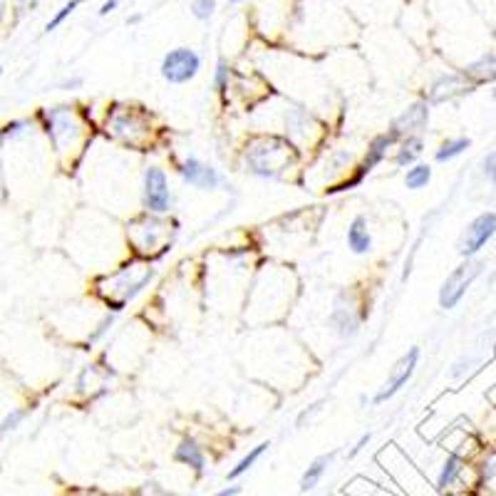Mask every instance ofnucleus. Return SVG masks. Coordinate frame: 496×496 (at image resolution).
<instances>
[{
  "label": "nucleus",
  "instance_id": "2",
  "mask_svg": "<svg viewBox=\"0 0 496 496\" xmlns=\"http://www.w3.org/2000/svg\"><path fill=\"white\" fill-rule=\"evenodd\" d=\"M35 117L43 122V132L52 144L55 154L72 156L80 154V147L87 142V124L80 117L72 104H55V107H43Z\"/></svg>",
  "mask_w": 496,
  "mask_h": 496
},
{
  "label": "nucleus",
  "instance_id": "25",
  "mask_svg": "<svg viewBox=\"0 0 496 496\" xmlns=\"http://www.w3.org/2000/svg\"><path fill=\"white\" fill-rule=\"evenodd\" d=\"M268 447H270V442H260V445H255V447H250L246 454H243V459L241 462L236 464L233 469H228V482H236V479H241L243 474L250 472L253 469V464L258 462L260 457H263L265 452H268Z\"/></svg>",
  "mask_w": 496,
  "mask_h": 496
},
{
  "label": "nucleus",
  "instance_id": "4",
  "mask_svg": "<svg viewBox=\"0 0 496 496\" xmlns=\"http://www.w3.org/2000/svg\"><path fill=\"white\" fill-rule=\"evenodd\" d=\"M107 134L124 147H142L149 142V114L137 107H119L107 112Z\"/></svg>",
  "mask_w": 496,
  "mask_h": 496
},
{
  "label": "nucleus",
  "instance_id": "30",
  "mask_svg": "<svg viewBox=\"0 0 496 496\" xmlns=\"http://www.w3.org/2000/svg\"><path fill=\"white\" fill-rule=\"evenodd\" d=\"M228 85H231V67L226 65V60H218L216 72H213V87L218 95H226Z\"/></svg>",
  "mask_w": 496,
  "mask_h": 496
},
{
  "label": "nucleus",
  "instance_id": "40",
  "mask_svg": "<svg viewBox=\"0 0 496 496\" xmlns=\"http://www.w3.org/2000/svg\"><path fill=\"white\" fill-rule=\"evenodd\" d=\"M0 75H3V67H0Z\"/></svg>",
  "mask_w": 496,
  "mask_h": 496
},
{
  "label": "nucleus",
  "instance_id": "17",
  "mask_svg": "<svg viewBox=\"0 0 496 496\" xmlns=\"http://www.w3.org/2000/svg\"><path fill=\"white\" fill-rule=\"evenodd\" d=\"M467 467H469V459L464 457V454L447 452V457L442 459V464H440V472H437L435 487L440 489V492H452V489L464 479Z\"/></svg>",
  "mask_w": 496,
  "mask_h": 496
},
{
  "label": "nucleus",
  "instance_id": "5",
  "mask_svg": "<svg viewBox=\"0 0 496 496\" xmlns=\"http://www.w3.org/2000/svg\"><path fill=\"white\" fill-rule=\"evenodd\" d=\"M325 325L338 340H353L363 328V313H360V303L353 290L343 288L333 298L330 313L325 318Z\"/></svg>",
  "mask_w": 496,
  "mask_h": 496
},
{
  "label": "nucleus",
  "instance_id": "10",
  "mask_svg": "<svg viewBox=\"0 0 496 496\" xmlns=\"http://www.w3.org/2000/svg\"><path fill=\"white\" fill-rule=\"evenodd\" d=\"M420 358H422L420 345L407 348V353L402 355V358L395 363V368L390 370V375H388V380L383 383V388L375 393V397H373V405L375 407H380V405H385V402H390L395 395H400L402 390L410 385V380L415 378V373H417Z\"/></svg>",
  "mask_w": 496,
  "mask_h": 496
},
{
  "label": "nucleus",
  "instance_id": "16",
  "mask_svg": "<svg viewBox=\"0 0 496 496\" xmlns=\"http://www.w3.org/2000/svg\"><path fill=\"white\" fill-rule=\"evenodd\" d=\"M397 144H400V142H397L395 134H390V132L375 134V137L368 142V147H365V154H363V159H360V164H358V174L365 179V176H368L375 166H380L385 159H388L390 149H395Z\"/></svg>",
  "mask_w": 496,
  "mask_h": 496
},
{
  "label": "nucleus",
  "instance_id": "35",
  "mask_svg": "<svg viewBox=\"0 0 496 496\" xmlns=\"http://www.w3.org/2000/svg\"><path fill=\"white\" fill-rule=\"evenodd\" d=\"M370 440H373V432H365V435H360V440L355 442L353 449L348 452V459H355V457H358V454L370 445Z\"/></svg>",
  "mask_w": 496,
  "mask_h": 496
},
{
  "label": "nucleus",
  "instance_id": "21",
  "mask_svg": "<svg viewBox=\"0 0 496 496\" xmlns=\"http://www.w3.org/2000/svg\"><path fill=\"white\" fill-rule=\"evenodd\" d=\"M425 154V137H405L393 151V164L397 169H410Z\"/></svg>",
  "mask_w": 496,
  "mask_h": 496
},
{
  "label": "nucleus",
  "instance_id": "39",
  "mask_svg": "<svg viewBox=\"0 0 496 496\" xmlns=\"http://www.w3.org/2000/svg\"><path fill=\"white\" fill-rule=\"evenodd\" d=\"M228 3H241V0H228Z\"/></svg>",
  "mask_w": 496,
  "mask_h": 496
},
{
  "label": "nucleus",
  "instance_id": "15",
  "mask_svg": "<svg viewBox=\"0 0 496 496\" xmlns=\"http://www.w3.org/2000/svg\"><path fill=\"white\" fill-rule=\"evenodd\" d=\"M474 87L467 82V77L462 75V72H449V75H440L435 82H432L430 87H427L425 92V102L432 104H445V102H452V99L457 97H464L469 95Z\"/></svg>",
  "mask_w": 496,
  "mask_h": 496
},
{
  "label": "nucleus",
  "instance_id": "28",
  "mask_svg": "<svg viewBox=\"0 0 496 496\" xmlns=\"http://www.w3.org/2000/svg\"><path fill=\"white\" fill-rule=\"evenodd\" d=\"M114 320H117V315H112V313H107V315L102 318V320L97 323L95 328H92L90 333H87V338H85V345H97V343H102L104 338L109 335V330L114 328Z\"/></svg>",
  "mask_w": 496,
  "mask_h": 496
},
{
  "label": "nucleus",
  "instance_id": "38",
  "mask_svg": "<svg viewBox=\"0 0 496 496\" xmlns=\"http://www.w3.org/2000/svg\"><path fill=\"white\" fill-rule=\"evenodd\" d=\"M117 5H119V0H107V3H104L102 8H99V15H109L114 8H117Z\"/></svg>",
  "mask_w": 496,
  "mask_h": 496
},
{
  "label": "nucleus",
  "instance_id": "31",
  "mask_svg": "<svg viewBox=\"0 0 496 496\" xmlns=\"http://www.w3.org/2000/svg\"><path fill=\"white\" fill-rule=\"evenodd\" d=\"M82 3H85V0H70V3H67V5H62L60 13H57L55 18H52L50 23L45 25V33H52V30H55V28H60V25L65 23V20L70 18L72 13H75V8H80Z\"/></svg>",
  "mask_w": 496,
  "mask_h": 496
},
{
  "label": "nucleus",
  "instance_id": "13",
  "mask_svg": "<svg viewBox=\"0 0 496 496\" xmlns=\"http://www.w3.org/2000/svg\"><path fill=\"white\" fill-rule=\"evenodd\" d=\"M432 107L425 99H415L410 107H405L400 114L390 122L388 132L395 134L397 142H402L405 137H425L427 127H430Z\"/></svg>",
  "mask_w": 496,
  "mask_h": 496
},
{
  "label": "nucleus",
  "instance_id": "11",
  "mask_svg": "<svg viewBox=\"0 0 496 496\" xmlns=\"http://www.w3.org/2000/svg\"><path fill=\"white\" fill-rule=\"evenodd\" d=\"M166 233V221L161 216L144 211L132 223H127V241L137 255H149L159 248L161 236Z\"/></svg>",
  "mask_w": 496,
  "mask_h": 496
},
{
  "label": "nucleus",
  "instance_id": "26",
  "mask_svg": "<svg viewBox=\"0 0 496 496\" xmlns=\"http://www.w3.org/2000/svg\"><path fill=\"white\" fill-rule=\"evenodd\" d=\"M30 129H33V122L28 117H15L10 122H5V127L0 129V144L8 142H18V139L28 137Z\"/></svg>",
  "mask_w": 496,
  "mask_h": 496
},
{
  "label": "nucleus",
  "instance_id": "33",
  "mask_svg": "<svg viewBox=\"0 0 496 496\" xmlns=\"http://www.w3.org/2000/svg\"><path fill=\"white\" fill-rule=\"evenodd\" d=\"M482 176L489 181L492 186H496V149L487 151L482 159Z\"/></svg>",
  "mask_w": 496,
  "mask_h": 496
},
{
  "label": "nucleus",
  "instance_id": "7",
  "mask_svg": "<svg viewBox=\"0 0 496 496\" xmlns=\"http://www.w3.org/2000/svg\"><path fill=\"white\" fill-rule=\"evenodd\" d=\"M280 129H283V137L298 151H305L308 147L318 142V132H320V122L310 109L303 107H285L280 114Z\"/></svg>",
  "mask_w": 496,
  "mask_h": 496
},
{
  "label": "nucleus",
  "instance_id": "24",
  "mask_svg": "<svg viewBox=\"0 0 496 496\" xmlns=\"http://www.w3.org/2000/svg\"><path fill=\"white\" fill-rule=\"evenodd\" d=\"M430 181H432V164H427V161H417L410 169H405V186L410 191L427 189Z\"/></svg>",
  "mask_w": 496,
  "mask_h": 496
},
{
  "label": "nucleus",
  "instance_id": "32",
  "mask_svg": "<svg viewBox=\"0 0 496 496\" xmlns=\"http://www.w3.org/2000/svg\"><path fill=\"white\" fill-rule=\"evenodd\" d=\"M323 407H325V400H318V402H313V405L303 407V410L298 412V417H295V427H305V425H310L313 417L320 415V412H323Z\"/></svg>",
  "mask_w": 496,
  "mask_h": 496
},
{
  "label": "nucleus",
  "instance_id": "8",
  "mask_svg": "<svg viewBox=\"0 0 496 496\" xmlns=\"http://www.w3.org/2000/svg\"><path fill=\"white\" fill-rule=\"evenodd\" d=\"M142 203L144 211L154 216H164L174 208V194H171L169 176L161 166H147L142 171Z\"/></svg>",
  "mask_w": 496,
  "mask_h": 496
},
{
  "label": "nucleus",
  "instance_id": "19",
  "mask_svg": "<svg viewBox=\"0 0 496 496\" xmlns=\"http://www.w3.org/2000/svg\"><path fill=\"white\" fill-rule=\"evenodd\" d=\"M348 248L350 253L355 255H368L373 250V233H370V223L365 213H358L353 216V221L348 223Z\"/></svg>",
  "mask_w": 496,
  "mask_h": 496
},
{
  "label": "nucleus",
  "instance_id": "37",
  "mask_svg": "<svg viewBox=\"0 0 496 496\" xmlns=\"http://www.w3.org/2000/svg\"><path fill=\"white\" fill-rule=\"evenodd\" d=\"M238 494H241V487H236V484H233V487L221 489V492H216L213 496H238Z\"/></svg>",
  "mask_w": 496,
  "mask_h": 496
},
{
  "label": "nucleus",
  "instance_id": "9",
  "mask_svg": "<svg viewBox=\"0 0 496 496\" xmlns=\"http://www.w3.org/2000/svg\"><path fill=\"white\" fill-rule=\"evenodd\" d=\"M496 236V211H482L472 218V221L464 226L462 236L457 241V250L462 255V260L467 258H479L487 243H492Z\"/></svg>",
  "mask_w": 496,
  "mask_h": 496
},
{
  "label": "nucleus",
  "instance_id": "12",
  "mask_svg": "<svg viewBox=\"0 0 496 496\" xmlns=\"http://www.w3.org/2000/svg\"><path fill=\"white\" fill-rule=\"evenodd\" d=\"M201 70V57L196 50L191 48H174L164 55L161 60V77H164L169 85H186L198 75Z\"/></svg>",
  "mask_w": 496,
  "mask_h": 496
},
{
  "label": "nucleus",
  "instance_id": "18",
  "mask_svg": "<svg viewBox=\"0 0 496 496\" xmlns=\"http://www.w3.org/2000/svg\"><path fill=\"white\" fill-rule=\"evenodd\" d=\"M462 75L467 77V82L472 87L496 82V50H487L484 55H479L477 60H472L462 70Z\"/></svg>",
  "mask_w": 496,
  "mask_h": 496
},
{
  "label": "nucleus",
  "instance_id": "36",
  "mask_svg": "<svg viewBox=\"0 0 496 496\" xmlns=\"http://www.w3.org/2000/svg\"><path fill=\"white\" fill-rule=\"evenodd\" d=\"M82 82H85L82 77H67V80L60 82V90H80Z\"/></svg>",
  "mask_w": 496,
  "mask_h": 496
},
{
  "label": "nucleus",
  "instance_id": "6",
  "mask_svg": "<svg viewBox=\"0 0 496 496\" xmlns=\"http://www.w3.org/2000/svg\"><path fill=\"white\" fill-rule=\"evenodd\" d=\"M482 270H484V260H479V258H467V260H462L457 268L449 270V275L440 288V295H437L442 310H454V308L467 298L469 288H472L474 280L482 275Z\"/></svg>",
  "mask_w": 496,
  "mask_h": 496
},
{
  "label": "nucleus",
  "instance_id": "23",
  "mask_svg": "<svg viewBox=\"0 0 496 496\" xmlns=\"http://www.w3.org/2000/svg\"><path fill=\"white\" fill-rule=\"evenodd\" d=\"M467 149H472V139L459 134V137H447L440 147L435 149V161L437 164H447V161H454L464 154Z\"/></svg>",
  "mask_w": 496,
  "mask_h": 496
},
{
  "label": "nucleus",
  "instance_id": "29",
  "mask_svg": "<svg viewBox=\"0 0 496 496\" xmlns=\"http://www.w3.org/2000/svg\"><path fill=\"white\" fill-rule=\"evenodd\" d=\"M28 415H30V407H13V410L0 420V435H8V432L18 430Z\"/></svg>",
  "mask_w": 496,
  "mask_h": 496
},
{
  "label": "nucleus",
  "instance_id": "27",
  "mask_svg": "<svg viewBox=\"0 0 496 496\" xmlns=\"http://www.w3.org/2000/svg\"><path fill=\"white\" fill-rule=\"evenodd\" d=\"M482 365V360L474 358V355H462L459 360H454L452 368H449V380H454V383H462V380H467L469 375L477 373V368Z\"/></svg>",
  "mask_w": 496,
  "mask_h": 496
},
{
  "label": "nucleus",
  "instance_id": "3",
  "mask_svg": "<svg viewBox=\"0 0 496 496\" xmlns=\"http://www.w3.org/2000/svg\"><path fill=\"white\" fill-rule=\"evenodd\" d=\"M154 278H156L154 265L132 260V263L117 268L112 275H104V280H109V283L114 285V288H109V293L104 295V303H107V300H122V303H127V305H129L134 298L149 288Z\"/></svg>",
  "mask_w": 496,
  "mask_h": 496
},
{
  "label": "nucleus",
  "instance_id": "1",
  "mask_svg": "<svg viewBox=\"0 0 496 496\" xmlns=\"http://www.w3.org/2000/svg\"><path fill=\"white\" fill-rule=\"evenodd\" d=\"M298 151L283 134H253L241 151L243 171L255 179H285L298 164Z\"/></svg>",
  "mask_w": 496,
  "mask_h": 496
},
{
  "label": "nucleus",
  "instance_id": "14",
  "mask_svg": "<svg viewBox=\"0 0 496 496\" xmlns=\"http://www.w3.org/2000/svg\"><path fill=\"white\" fill-rule=\"evenodd\" d=\"M176 171H179L184 184L194 186V189H198V191H216L218 186L226 184L221 171H218L216 166L201 161L198 156H186L184 161L176 164Z\"/></svg>",
  "mask_w": 496,
  "mask_h": 496
},
{
  "label": "nucleus",
  "instance_id": "22",
  "mask_svg": "<svg viewBox=\"0 0 496 496\" xmlns=\"http://www.w3.org/2000/svg\"><path fill=\"white\" fill-rule=\"evenodd\" d=\"M338 452H328V454H320V457H315L310 464H308V469L303 472L300 477V492H313V489L318 487V484L323 482V477H325L328 467L333 464V459H335Z\"/></svg>",
  "mask_w": 496,
  "mask_h": 496
},
{
  "label": "nucleus",
  "instance_id": "20",
  "mask_svg": "<svg viewBox=\"0 0 496 496\" xmlns=\"http://www.w3.org/2000/svg\"><path fill=\"white\" fill-rule=\"evenodd\" d=\"M174 459L179 464H184V467H191L196 474L206 472V452H203V447L198 445L194 437H184V440L176 445Z\"/></svg>",
  "mask_w": 496,
  "mask_h": 496
},
{
  "label": "nucleus",
  "instance_id": "34",
  "mask_svg": "<svg viewBox=\"0 0 496 496\" xmlns=\"http://www.w3.org/2000/svg\"><path fill=\"white\" fill-rule=\"evenodd\" d=\"M216 10V0H194L191 3V13L196 20H208Z\"/></svg>",
  "mask_w": 496,
  "mask_h": 496
}]
</instances>
